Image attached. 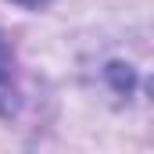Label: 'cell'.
<instances>
[{
    "label": "cell",
    "mask_w": 154,
    "mask_h": 154,
    "mask_svg": "<svg viewBox=\"0 0 154 154\" xmlns=\"http://www.w3.org/2000/svg\"><path fill=\"white\" fill-rule=\"evenodd\" d=\"M18 111V90H14V61H11V47L0 36V115H14Z\"/></svg>",
    "instance_id": "1"
},
{
    "label": "cell",
    "mask_w": 154,
    "mask_h": 154,
    "mask_svg": "<svg viewBox=\"0 0 154 154\" xmlns=\"http://www.w3.org/2000/svg\"><path fill=\"white\" fill-rule=\"evenodd\" d=\"M11 4H18V7H47L50 0H11Z\"/></svg>",
    "instance_id": "2"
}]
</instances>
